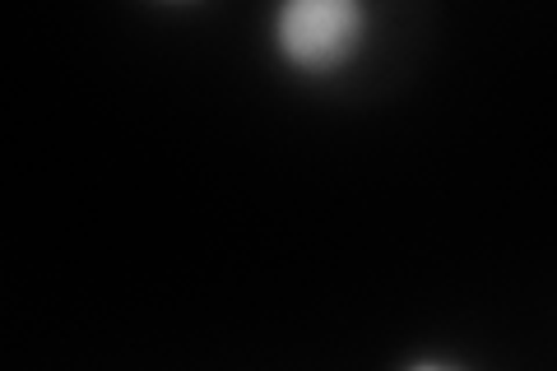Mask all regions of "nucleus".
<instances>
[{"label":"nucleus","mask_w":557,"mask_h":371,"mask_svg":"<svg viewBox=\"0 0 557 371\" xmlns=\"http://www.w3.org/2000/svg\"><path fill=\"white\" fill-rule=\"evenodd\" d=\"M413 371H456V367H437V362H423V367H413Z\"/></svg>","instance_id":"2"},{"label":"nucleus","mask_w":557,"mask_h":371,"mask_svg":"<svg viewBox=\"0 0 557 371\" xmlns=\"http://www.w3.org/2000/svg\"><path fill=\"white\" fill-rule=\"evenodd\" d=\"M368 14L354 0H293L278 14V47L298 70H335L358 51Z\"/></svg>","instance_id":"1"}]
</instances>
